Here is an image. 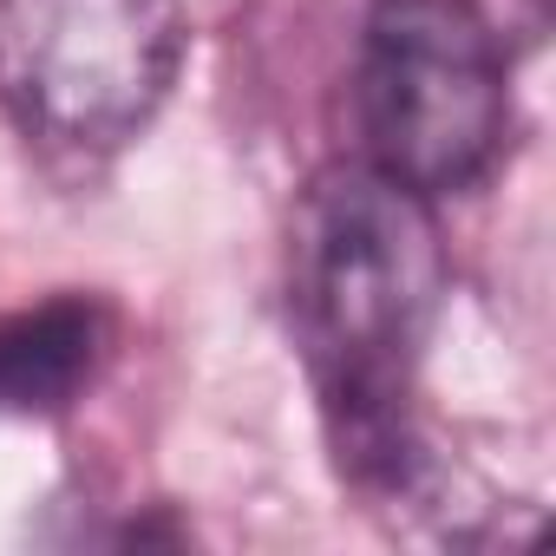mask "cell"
I'll return each instance as SVG.
<instances>
[{"label":"cell","instance_id":"3957f363","mask_svg":"<svg viewBox=\"0 0 556 556\" xmlns=\"http://www.w3.org/2000/svg\"><path fill=\"white\" fill-rule=\"evenodd\" d=\"M190 53L184 0H0V105L53 157L125 151Z\"/></svg>","mask_w":556,"mask_h":556},{"label":"cell","instance_id":"277c9868","mask_svg":"<svg viewBox=\"0 0 556 556\" xmlns=\"http://www.w3.org/2000/svg\"><path fill=\"white\" fill-rule=\"evenodd\" d=\"M112 354V315L92 295H47L0 315V413H66Z\"/></svg>","mask_w":556,"mask_h":556},{"label":"cell","instance_id":"6da1fadb","mask_svg":"<svg viewBox=\"0 0 556 556\" xmlns=\"http://www.w3.org/2000/svg\"><path fill=\"white\" fill-rule=\"evenodd\" d=\"M445 308L432 197L348 157L308 177L289 216V321L341 478L374 504H419L432 458L413 387Z\"/></svg>","mask_w":556,"mask_h":556},{"label":"cell","instance_id":"7a4b0ae2","mask_svg":"<svg viewBox=\"0 0 556 556\" xmlns=\"http://www.w3.org/2000/svg\"><path fill=\"white\" fill-rule=\"evenodd\" d=\"M361 164L419 197L484 184L510 144V53L478 0H374L354 60Z\"/></svg>","mask_w":556,"mask_h":556}]
</instances>
